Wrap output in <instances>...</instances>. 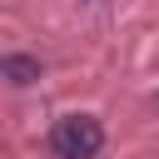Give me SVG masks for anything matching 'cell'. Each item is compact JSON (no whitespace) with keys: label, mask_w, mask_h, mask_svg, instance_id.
Wrapping results in <instances>:
<instances>
[{"label":"cell","mask_w":159,"mask_h":159,"mask_svg":"<svg viewBox=\"0 0 159 159\" xmlns=\"http://www.w3.org/2000/svg\"><path fill=\"white\" fill-rule=\"evenodd\" d=\"M50 149L55 159H94L104 149V124L94 114H65L50 129Z\"/></svg>","instance_id":"cell-1"},{"label":"cell","mask_w":159,"mask_h":159,"mask_svg":"<svg viewBox=\"0 0 159 159\" xmlns=\"http://www.w3.org/2000/svg\"><path fill=\"white\" fill-rule=\"evenodd\" d=\"M0 80H10V84H35V80H40V60H35V55H0Z\"/></svg>","instance_id":"cell-2"}]
</instances>
